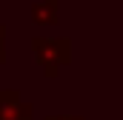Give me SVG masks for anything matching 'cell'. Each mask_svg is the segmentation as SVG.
I'll return each instance as SVG.
<instances>
[{
	"label": "cell",
	"mask_w": 123,
	"mask_h": 120,
	"mask_svg": "<svg viewBox=\"0 0 123 120\" xmlns=\"http://www.w3.org/2000/svg\"><path fill=\"white\" fill-rule=\"evenodd\" d=\"M69 37H34L31 40V49H34V57L43 66V72L49 77H57L60 66L69 63Z\"/></svg>",
	"instance_id": "1"
},
{
	"label": "cell",
	"mask_w": 123,
	"mask_h": 120,
	"mask_svg": "<svg viewBox=\"0 0 123 120\" xmlns=\"http://www.w3.org/2000/svg\"><path fill=\"white\" fill-rule=\"evenodd\" d=\"M0 120H31V106L14 89H0Z\"/></svg>",
	"instance_id": "2"
},
{
	"label": "cell",
	"mask_w": 123,
	"mask_h": 120,
	"mask_svg": "<svg viewBox=\"0 0 123 120\" xmlns=\"http://www.w3.org/2000/svg\"><path fill=\"white\" fill-rule=\"evenodd\" d=\"M31 20L40 23V26H52L57 23V0H43L31 9Z\"/></svg>",
	"instance_id": "3"
},
{
	"label": "cell",
	"mask_w": 123,
	"mask_h": 120,
	"mask_svg": "<svg viewBox=\"0 0 123 120\" xmlns=\"http://www.w3.org/2000/svg\"><path fill=\"white\" fill-rule=\"evenodd\" d=\"M49 120H83V117H77V114H52Z\"/></svg>",
	"instance_id": "4"
},
{
	"label": "cell",
	"mask_w": 123,
	"mask_h": 120,
	"mask_svg": "<svg viewBox=\"0 0 123 120\" xmlns=\"http://www.w3.org/2000/svg\"><path fill=\"white\" fill-rule=\"evenodd\" d=\"M3 37H6V29L0 26V63H3V57H6V52H3Z\"/></svg>",
	"instance_id": "5"
}]
</instances>
